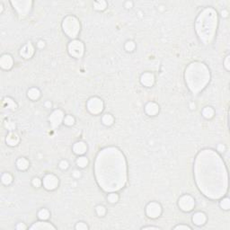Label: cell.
Listing matches in <instances>:
<instances>
[{
	"mask_svg": "<svg viewBox=\"0 0 230 230\" xmlns=\"http://www.w3.org/2000/svg\"><path fill=\"white\" fill-rule=\"evenodd\" d=\"M96 177L104 191H117L126 181V164L116 148H107L98 155L95 164Z\"/></svg>",
	"mask_w": 230,
	"mask_h": 230,
	"instance_id": "6da1fadb",
	"label": "cell"
},
{
	"mask_svg": "<svg viewBox=\"0 0 230 230\" xmlns=\"http://www.w3.org/2000/svg\"><path fill=\"white\" fill-rule=\"evenodd\" d=\"M217 13L212 8H207L196 21V32L205 44L213 40L217 28Z\"/></svg>",
	"mask_w": 230,
	"mask_h": 230,
	"instance_id": "7a4b0ae2",
	"label": "cell"
},
{
	"mask_svg": "<svg viewBox=\"0 0 230 230\" xmlns=\"http://www.w3.org/2000/svg\"><path fill=\"white\" fill-rule=\"evenodd\" d=\"M185 77L190 90L196 95L201 91L210 81V71L204 64L195 62L187 68Z\"/></svg>",
	"mask_w": 230,
	"mask_h": 230,
	"instance_id": "3957f363",
	"label": "cell"
},
{
	"mask_svg": "<svg viewBox=\"0 0 230 230\" xmlns=\"http://www.w3.org/2000/svg\"><path fill=\"white\" fill-rule=\"evenodd\" d=\"M62 27H63L64 32L68 36H69L70 38H75L79 33L80 24L76 17L68 16L64 19Z\"/></svg>",
	"mask_w": 230,
	"mask_h": 230,
	"instance_id": "277c9868",
	"label": "cell"
},
{
	"mask_svg": "<svg viewBox=\"0 0 230 230\" xmlns=\"http://www.w3.org/2000/svg\"><path fill=\"white\" fill-rule=\"evenodd\" d=\"M69 54L75 58H81L84 54V44L80 40H73L68 45Z\"/></svg>",
	"mask_w": 230,
	"mask_h": 230,
	"instance_id": "5b68a950",
	"label": "cell"
},
{
	"mask_svg": "<svg viewBox=\"0 0 230 230\" xmlns=\"http://www.w3.org/2000/svg\"><path fill=\"white\" fill-rule=\"evenodd\" d=\"M87 108L91 113L98 114L103 109V102L101 99L97 97H93L87 102Z\"/></svg>",
	"mask_w": 230,
	"mask_h": 230,
	"instance_id": "8992f818",
	"label": "cell"
},
{
	"mask_svg": "<svg viewBox=\"0 0 230 230\" xmlns=\"http://www.w3.org/2000/svg\"><path fill=\"white\" fill-rule=\"evenodd\" d=\"M11 4L21 15H26L32 6V1H12Z\"/></svg>",
	"mask_w": 230,
	"mask_h": 230,
	"instance_id": "52a82bcc",
	"label": "cell"
},
{
	"mask_svg": "<svg viewBox=\"0 0 230 230\" xmlns=\"http://www.w3.org/2000/svg\"><path fill=\"white\" fill-rule=\"evenodd\" d=\"M179 207L184 211H191L194 208V200L190 195H183L179 200Z\"/></svg>",
	"mask_w": 230,
	"mask_h": 230,
	"instance_id": "ba28073f",
	"label": "cell"
},
{
	"mask_svg": "<svg viewBox=\"0 0 230 230\" xmlns=\"http://www.w3.org/2000/svg\"><path fill=\"white\" fill-rule=\"evenodd\" d=\"M162 208L158 202H151L147 206V215L151 218H155L161 215Z\"/></svg>",
	"mask_w": 230,
	"mask_h": 230,
	"instance_id": "9c48e42d",
	"label": "cell"
},
{
	"mask_svg": "<svg viewBox=\"0 0 230 230\" xmlns=\"http://www.w3.org/2000/svg\"><path fill=\"white\" fill-rule=\"evenodd\" d=\"M64 118V113L62 112V111L60 110H56L54 111L53 112L51 113V115L49 116V121H50V124L53 129H56L58 128L59 125L61 124L62 122V120Z\"/></svg>",
	"mask_w": 230,
	"mask_h": 230,
	"instance_id": "30bf717a",
	"label": "cell"
},
{
	"mask_svg": "<svg viewBox=\"0 0 230 230\" xmlns=\"http://www.w3.org/2000/svg\"><path fill=\"white\" fill-rule=\"evenodd\" d=\"M59 184L58 178L53 174H48L43 179V185L47 190H54Z\"/></svg>",
	"mask_w": 230,
	"mask_h": 230,
	"instance_id": "8fae6325",
	"label": "cell"
},
{
	"mask_svg": "<svg viewBox=\"0 0 230 230\" xmlns=\"http://www.w3.org/2000/svg\"><path fill=\"white\" fill-rule=\"evenodd\" d=\"M33 53H34V48H33V44L31 43H29L26 45H24L22 48V49H21V51H20V54L22 55L24 59L32 58Z\"/></svg>",
	"mask_w": 230,
	"mask_h": 230,
	"instance_id": "7c38bea8",
	"label": "cell"
},
{
	"mask_svg": "<svg viewBox=\"0 0 230 230\" xmlns=\"http://www.w3.org/2000/svg\"><path fill=\"white\" fill-rule=\"evenodd\" d=\"M0 66H1L2 68L4 69H9L11 68L13 66V59L12 57L8 55V54H5L1 57L0 59Z\"/></svg>",
	"mask_w": 230,
	"mask_h": 230,
	"instance_id": "4fadbf2b",
	"label": "cell"
},
{
	"mask_svg": "<svg viewBox=\"0 0 230 230\" xmlns=\"http://www.w3.org/2000/svg\"><path fill=\"white\" fill-rule=\"evenodd\" d=\"M140 81L145 86H152L155 83V77L151 73H145L141 76Z\"/></svg>",
	"mask_w": 230,
	"mask_h": 230,
	"instance_id": "5bb4252c",
	"label": "cell"
},
{
	"mask_svg": "<svg viewBox=\"0 0 230 230\" xmlns=\"http://www.w3.org/2000/svg\"><path fill=\"white\" fill-rule=\"evenodd\" d=\"M31 229L34 230H50V229H55V227H53L51 224L48 222H37L34 225H33L30 227Z\"/></svg>",
	"mask_w": 230,
	"mask_h": 230,
	"instance_id": "9a60e30c",
	"label": "cell"
},
{
	"mask_svg": "<svg viewBox=\"0 0 230 230\" xmlns=\"http://www.w3.org/2000/svg\"><path fill=\"white\" fill-rule=\"evenodd\" d=\"M159 111V106L155 102H148L146 105V112H147L150 116L155 115Z\"/></svg>",
	"mask_w": 230,
	"mask_h": 230,
	"instance_id": "2e32d148",
	"label": "cell"
},
{
	"mask_svg": "<svg viewBox=\"0 0 230 230\" xmlns=\"http://www.w3.org/2000/svg\"><path fill=\"white\" fill-rule=\"evenodd\" d=\"M192 221L195 225L197 226H201L203 225L206 222V216L202 212H197L193 215L192 217Z\"/></svg>",
	"mask_w": 230,
	"mask_h": 230,
	"instance_id": "e0dca14e",
	"label": "cell"
},
{
	"mask_svg": "<svg viewBox=\"0 0 230 230\" xmlns=\"http://www.w3.org/2000/svg\"><path fill=\"white\" fill-rule=\"evenodd\" d=\"M86 149H87V148H86V143H84L82 141L77 142L74 145V147H73V150H74V152L77 155H82L84 153H86Z\"/></svg>",
	"mask_w": 230,
	"mask_h": 230,
	"instance_id": "ac0fdd59",
	"label": "cell"
},
{
	"mask_svg": "<svg viewBox=\"0 0 230 230\" xmlns=\"http://www.w3.org/2000/svg\"><path fill=\"white\" fill-rule=\"evenodd\" d=\"M19 142V137L18 135L15 132L9 133L6 137V143L9 146H16Z\"/></svg>",
	"mask_w": 230,
	"mask_h": 230,
	"instance_id": "d6986e66",
	"label": "cell"
},
{
	"mask_svg": "<svg viewBox=\"0 0 230 230\" xmlns=\"http://www.w3.org/2000/svg\"><path fill=\"white\" fill-rule=\"evenodd\" d=\"M16 166H17V168H18L19 170H21V171L26 170V169L28 168V166H29V162H28L25 158H20V159L17 160V162H16Z\"/></svg>",
	"mask_w": 230,
	"mask_h": 230,
	"instance_id": "ffe728a7",
	"label": "cell"
},
{
	"mask_svg": "<svg viewBox=\"0 0 230 230\" xmlns=\"http://www.w3.org/2000/svg\"><path fill=\"white\" fill-rule=\"evenodd\" d=\"M40 95V92L38 88H31L28 91V96L32 100H37Z\"/></svg>",
	"mask_w": 230,
	"mask_h": 230,
	"instance_id": "44dd1931",
	"label": "cell"
},
{
	"mask_svg": "<svg viewBox=\"0 0 230 230\" xmlns=\"http://www.w3.org/2000/svg\"><path fill=\"white\" fill-rule=\"evenodd\" d=\"M202 114H203V116L207 119H210L213 117V115H214V110L211 108V107H206L204 108L203 112H202Z\"/></svg>",
	"mask_w": 230,
	"mask_h": 230,
	"instance_id": "7402d4cb",
	"label": "cell"
},
{
	"mask_svg": "<svg viewBox=\"0 0 230 230\" xmlns=\"http://www.w3.org/2000/svg\"><path fill=\"white\" fill-rule=\"evenodd\" d=\"M93 6H95V8L96 10H99V11H102V10H104V9L106 8L107 3L105 1H103V0H101V1L95 2V5H93Z\"/></svg>",
	"mask_w": 230,
	"mask_h": 230,
	"instance_id": "603a6c76",
	"label": "cell"
},
{
	"mask_svg": "<svg viewBox=\"0 0 230 230\" xmlns=\"http://www.w3.org/2000/svg\"><path fill=\"white\" fill-rule=\"evenodd\" d=\"M38 217L40 219H41V220H46V219L49 218V212L48 210H46V208H43V210H41L39 211L38 213Z\"/></svg>",
	"mask_w": 230,
	"mask_h": 230,
	"instance_id": "cb8c5ba5",
	"label": "cell"
},
{
	"mask_svg": "<svg viewBox=\"0 0 230 230\" xmlns=\"http://www.w3.org/2000/svg\"><path fill=\"white\" fill-rule=\"evenodd\" d=\"M102 122L106 125V126H110L113 123V117L111 114H105L102 117Z\"/></svg>",
	"mask_w": 230,
	"mask_h": 230,
	"instance_id": "d4e9b609",
	"label": "cell"
},
{
	"mask_svg": "<svg viewBox=\"0 0 230 230\" xmlns=\"http://www.w3.org/2000/svg\"><path fill=\"white\" fill-rule=\"evenodd\" d=\"M77 164L78 166L82 167V168H84V167H86L88 164V160L86 158H85V156H81V158H79L77 161Z\"/></svg>",
	"mask_w": 230,
	"mask_h": 230,
	"instance_id": "484cf974",
	"label": "cell"
},
{
	"mask_svg": "<svg viewBox=\"0 0 230 230\" xmlns=\"http://www.w3.org/2000/svg\"><path fill=\"white\" fill-rule=\"evenodd\" d=\"M12 180H13V178H12V176H11V174H10L6 173V174H4L2 175V182H3V183H5L6 185L11 183Z\"/></svg>",
	"mask_w": 230,
	"mask_h": 230,
	"instance_id": "4316f807",
	"label": "cell"
},
{
	"mask_svg": "<svg viewBox=\"0 0 230 230\" xmlns=\"http://www.w3.org/2000/svg\"><path fill=\"white\" fill-rule=\"evenodd\" d=\"M5 103H6V107L9 109H15L16 108V104L15 102L11 99V98H6L4 101Z\"/></svg>",
	"mask_w": 230,
	"mask_h": 230,
	"instance_id": "83f0119b",
	"label": "cell"
},
{
	"mask_svg": "<svg viewBox=\"0 0 230 230\" xmlns=\"http://www.w3.org/2000/svg\"><path fill=\"white\" fill-rule=\"evenodd\" d=\"M220 206H221L222 208H224V210H229V208H230V201H229V199L228 198H226V199H224L223 201H221Z\"/></svg>",
	"mask_w": 230,
	"mask_h": 230,
	"instance_id": "f1b7e54d",
	"label": "cell"
},
{
	"mask_svg": "<svg viewBox=\"0 0 230 230\" xmlns=\"http://www.w3.org/2000/svg\"><path fill=\"white\" fill-rule=\"evenodd\" d=\"M108 200L111 203H115L117 202L118 200H119V196L116 194V193H111L109 196H108Z\"/></svg>",
	"mask_w": 230,
	"mask_h": 230,
	"instance_id": "f546056e",
	"label": "cell"
},
{
	"mask_svg": "<svg viewBox=\"0 0 230 230\" xmlns=\"http://www.w3.org/2000/svg\"><path fill=\"white\" fill-rule=\"evenodd\" d=\"M125 49H126L128 51H132L135 49V43H133L132 40H129L125 44Z\"/></svg>",
	"mask_w": 230,
	"mask_h": 230,
	"instance_id": "4dcf8cb0",
	"label": "cell"
},
{
	"mask_svg": "<svg viewBox=\"0 0 230 230\" xmlns=\"http://www.w3.org/2000/svg\"><path fill=\"white\" fill-rule=\"evenodd\" d=\"M64 122L66 125H68V126H71V125L74 124L75 122V119L73 118L72 116H70V115H68V116H67L64 120Z\"/></svg>",
	"mask_w": 230,
	"mask_h": 230,
	"instance_id": "1f68e13d",
	"label": "cell"
},
{
	"mask_svg": "<svg viewBox=\"0 0 230 230\" xmlns=\"http://www.w3.org/2000/svg\"><path fill=\"white\" fill-rule=\"evenodd\" d=\"M105 211H106V210H105V208H104L103 206H101V205H100V206H97V207H96V213H97L99 216H101V217L103 216L104 214H105Z\"/></svg>",
	"mask_w": 230,
	"mask_h": 230,
	"instance_id": "d6a6232c",
	"label": "cell"
},
{
	"mask_svg": "<svg viewBox=\"0 0 230 230\" xmlns=\"http://www.w3.org/2000/svg\"><path fill=\"white\" fill-rule=\"evenodd\" d=\"M76 228L77 229V230H86V229H88V227L85 224V223H83V222H79V223H77V226H76Z\"/></svg>",
	"mask_w": 230,
	"mask_h": 230,
	"instance_id": "836d02e7",
	"label": "cell"
},
{
	"mask_svg": "<svg viewBox=\"0 0 230 230\" xmlns=\"http://www.w3.org/2000/svg\"><path fill=\"white\" fill-rule=\"evenodd\" d=\"M33 186L34 187H40V184H41V182H40V180L39 179V178H33Z\"/></svg>",
	"mask_w": 230,
	"mask_h": 230,
	"instance_id": "e575fe53",
	"label": "cell"
},
{
	"mask_svg": "<svg viewBox=\"0 0 230 230\" xmlns=\"http://www.w3.org/2000/svg\"><path fill=\"white\" fill-rule=\"evenodd\" d=\"M59 167H60L61 169H67L68 167V163L67 161H65V160L61 161L60 164H59Z\"/></svg>",
	"mask_w": 230,
	"mask_h": 230,
	"instance_id": "d590c367",
	"label": "cell"
},
{
	"mask_svg": "<svg viewBox=\"0 0 230 230\" xmlns=\"http://www.w3.org/2000/svg\"><path fill=\"white\" fill-rule=\"evenodd\" d=\"M6 128H7L8 130H14V129L15 128V123H13V122H6Z\"/></svg>",
	"mask_w": 230,
	"mask_h": 230,
	"instance_id": "8d00e7d4",
	"label": "cell"
},
{
	"mask_svg": "<svg viewBox=\"0 0 230 230\" xmlns=\"http://www.w3.org/2000/svg\"><path fill=\"white\" fill-rule=\"evenodd\" d=\"M175 229H180V230H182V229H185V230H187V229H191V227H188V226L181 225V226H178V227H175Z\"/></svg>",
	"mask_w": 230,
	"mask_h": 230,
	"instance_id": "74e56055",
	"label": "cell"
},
{
	"mask_svg": "<svg viewBox=\"0 0 230 230\" xmlns=\"http://www.w3.org/2000/svg\"><path fill=\"white\" fill-rule=\"evenodd\" d=\"M225 66H226V68H227V70L230 69V67H229V56H227V59H226V60H225Z\"/></svg>",
	"mask_w": 230,
	"mask_h": 230,
	"instance_id": "f35d334b",
	"label": "cell"
},
{
	"mask_svg": "<svg viewBox=\"0 0 230 230\" xmlns=\"http://www.w3.org/2000/svg\"><path fill=\"white\" fill-rule=\"evenodd\" d=\"M16 228H17L18 230H21V229H25V228H26V226H25V225H24L23 223H19V224L17 225Z\"/></svg>",
	"mask_w": 230,
	"mask_h": 230,
	"instance_id": "ab89813d",
	"label": "cell"
},
{
	"mask_svg": "<svg viewBox=\"0 0 230 230\" xmlns=\"http://www.w3.org/2000/svg\"><path fill=\"white\" fill-rule=\"evenodd\" d=\"M38 46H39L40 48H43V47L45 46L44 41H43V40H40L39 43H38Z\"/></svg>",
	"mask_w": 230,
	"mask_h": 230,
	"instance_id": "60d3db41",
	"label": "cell"
},
{
	"mask_svg": "<svg viewBox=\"0 0 230 230\" xmlns=\"http://www.w3.org/2000/svg\"><path fill=\"white\" fill-rule=\"evenodd\" d=\"M143 229H159L158 227H143Z\"/></svg>",
	"mask_w": 230,
	"mask_h": 230,
	"instance_id": "b9f144b4",
	"label": "cell"
},
{
	"mask_svg": "<svg viewBox=\"0 0 230 230\" xmlns=\"http://www.w3.org/2000/svg\"><path fill=\"white\" fill-rule=\"evenodd\" d=\"M131 6H132V3H131V2H127V3H126V7L130 8V7H131Z\"/></svg>",
	"mask_w": 230,
	"mask_h": 230,
	"instance_id": "7bdbcfd3",
	"label": "cell"
},
{
	"mask_svg": "<svg viewBox=\"0 0 230 230\" xmlns=\"http://www.w3.org/2000/svg\"><path fill=\"white\" fill-rule=\"evenodd\" d=\"M74 175H75L76 177H79V176H80V174H79V172L75 171V172H74Z\"/></svg>",
	"mask_w": 230,
	"mask_h": 230,
	"instance_id": "ee69618b",
	"label": "cell"
},
{
	"mask_svg": "<svg viewBox=\"0 0 230 230\" xmlns=\"http://www.w3.org/2000/svg\"><path fill=\"white\" fill-rule=\"evenodd\" d=\"M222 15L226 17V16L227 15V11H224V12H222Z\"/></svg>",
	"mask_w": 230,
	"mask_h": 230,
	"instance_id": "f6af8a7d",
	"label": "cell"
}]
</instances>
